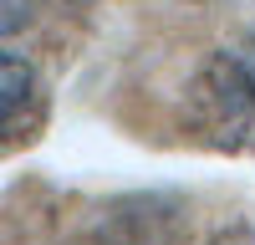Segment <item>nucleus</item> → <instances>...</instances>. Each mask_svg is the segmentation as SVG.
<instances>
[{
  "instance_id": "2",
  "label": "nucleus",
  "mask_w": 255,
  "mask_h": 245,
  "mask_svg": "<svg viewBox=\"0 0 255 245\" xmlns=\"http://www.w3.org/2000/svg\"><path fill=\"white\" fill-rule=\"evenodd\" d=\"M46 118H51V92L41 72L20 51H0V158L31 148L46 133Z\"/></svg>"
},
{
  "instance_id": "4",
  "label": "nucleus",
  "mask_w": 255,
  "mask_h": 245,
  "mask_svg": "<svg viewBox=\"0 0 255 245\" xmlns=\"http://www.w3.org/2000/svg\"><path fill=\"white\" fill-rule=\"evenodd\" d=\"M230 56H235V67H240V72H245V77L255 82V26L245 31V41H240V46L230 51Z\"/></svg>"
},
{
  "instance_id": "1",
  "label": "nucleus",
  "mask_w": 255,
  "mask_h": 245,
  "mask_svg": "<svg viewBox=\"0 0 255 245\" xmlns=\"http://www.w3.org/2000/svg\"><path fill=\"white\" fill-rule=\"evenodd\" d=\"M189 122L215 148H255V82L235 67V56H215L189 87Z\"/></svg>"
},
{
  "instance_id": "3",
  "label": "nucleus",
  "mask_w": 255,
  "mask_h": 245,
  "mask_svg": "<svg viewBox=\"0 0 255 245\" xmlns=\"http://www.w3.org/2000/svg\"><path fill=\"white\" fill-rule=\"evenodd\" d=\"M31 20V0H0V36H15Z\"/></svg>"
}]
</instances>
